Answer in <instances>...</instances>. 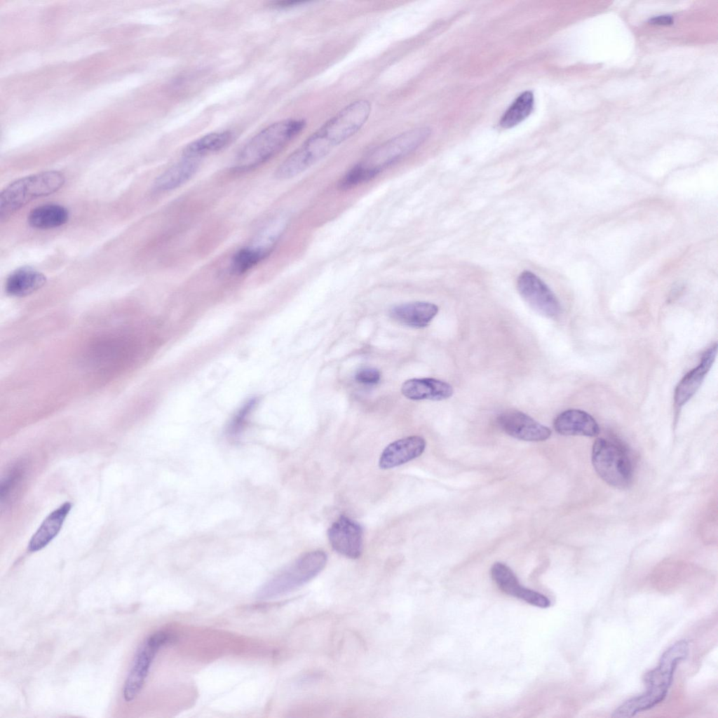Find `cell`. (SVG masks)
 <instances>
[{"label":"cell","instance_id":"cell-1","mask_svg":"<svg viewBox=\"0 0 718 718\" xmlns=\"http://www.w3.org/2000/svg\"><path fill=\"white\" fill-rule=\"evenodd\" d=\"M371 109V104L366 100H358L344 107L278 165L274 173L276 178H293L323 159L361 129L368 120Z\"/></svg>","mask_w":718,"mask_h":718},{"label":"cell","instance_id":"cell-2","mask_svg":"<svg viewBox=\"0 0 718 718\" xmlns=\"http://www.w3.org/2000/svg\"><path fill=\"white\" fill-rule=\"evenodd\" d=\"M689 649V643L684 639L670 646L662 654L658 666L644 675L646 691L622 703L614 711L611 717H632L661 703L667 696L678 664L686 658Z\"/></svg>","mask_w":718,"mask_h":718},{"label":"cell","instance_id":"cell-3","mask_svg":"<svg viewBox=\"0 0 718 718\" xmlns=\"http://www.w3.org/2000/svg\"><path fill=\"white\" fill-rule=\"evenodd\" d=\"M306 126L304 119L288 118L271 123L253 136L236 156L233 170H252L278 154Z\"/></svg>","mask_w":718,"mask_h":718},{"label":"cell","instance_id":"cell-4","mask_svg":"<svg viewBox=\"0 0 718 718\" xmlns=\"http://www.w3.org/2000/svg\"><path fill=\"white\" fill-rule=\"evenodd\" d=\"M426 127L413 128L386 140L370 151L351 168V175L358 184L367 182L382 171L416 150L428 137Z\"/></svg>","mask_w":718,"mask_h":718},{"label":"cell","instance_id":"cell-5","mask_svg":"<svg viewBox=\"0 0 718 718\" xmlns=\"http://www.w3.org/2000/svg\"><path fill=\"white\" fill-rule=\"evenodd\" d=\"M327 555L322 550L307 552L289 564L258 590V600L284 595L316 577L325 567Z\"/></svg>","mask_w":718,"mask_h":718},{"label":"cell","instance_id":"cell-6","mask_svg":"<svg viewBox=\"0 0 718 718\" xmlns=\"http://www.w3.org/2000/svg\"><path fill=\"white\" fill-rule=\"evenodd\" d=\"M64 183L65 176L55 170L24 177L11 183L0 195L1 221L6 220L31 201L57 191Z\"/></svg>","mask_w":718,"mask_h":718},{"label":"cell","instance_id":"cell-7","mask_svg":"<svg viewBox=\"0 0 718 718\" xmlns=\"http://www.w3.org/2000/svg\"><path fill=\"white\" fill-rule=\"evenodd\" d=\"M592 463L600 477L610 486L625 489L632 482V461L625 448L613 440L600 438L594 442Z\"/></svg>","mask_w":718,"mask_h":718},{"label":"cell","instance_id":"cell-8","mask_svg":"<svg viewBox=\"0 0 718 718\" xmlns=\"http://www.w3.org/2000/svg\"><path fill=\"white\" fill-rule=\"evenodd\" d=\"M171 639L172 636L166 632H156L149 635L139 648L123 689L126 702L133 700L139 694L156 653Z\"/></svg>","mask_w":718,"mask_h":718},{"label":"cell","instance_id":"cell-9","mask_svg":"<svg viewBox=\"0 0 718 718\" xmlns=\"http://www.w3.org/2000/svg\"><path fill=\"white\" fill-rule=\"evenodd\" d=\"M517 290L524 300L539 314L554 318L561 311L560 304L548 286L535 273L524 271L517 280Z\"/></svg>","mask_w":718,"mask_h":718},{"label":"cell","instance_id":"cell-10","mask_svg":"<svg viewBox=\"0 0 718 718\" xmlns=\"http://www.w3.org/2000/svg\"><path fill=\"white\" fill-rule=\"evenodd\" d=\"M327 536L332 548L338 553L351 558H358L363 548V530L355 521L341 515L327 530Z\"/></svg>","mask_w":718,"mask_h":718},{"label":"cell","instance_id":"cell-11","mask_svg":"<svg viewBox=\"0 0 718 718\" xmlns=\"http://www.w3.org/2000/svg\"><path fill=\"white\" fill-rule=\"evenodd\" d=\"M497 423L506 433L524 441H544L551 435L549 428L516 409H509L501 413L497 418Z\"/></svg>","mask_w":718,"mask_h":718},{"label":"cell","instance_id":"cell-12","mask_svg":"<svg viewBox=\"0 0 718 718\" xmlns=\"http://www.w3.org/2000/svg\"><path fill=\"white\" fill-rule=\"evenodd\" d=\"M426 445L424 438L419 435L395 440L383 450L379 466L382 469H388L410 461L422 454Z\"/></svg>","mask_w":718,"mask_h":718},{"label":"cell","instance_id":"cell-13","mask_svg":"<svg viewBox=\"0 0 718 718\" xmlns=\"http://www.w3.org/2000/svg\"><path fill=\"white\" fill-rule=\"evenodd\" d=\"M717 352V344L706 350L698 365L690 370L679 382L675 391V403L679 407L686 403L700 388L711 368Z\"/></svg>","mask_w":718,"mask_h":718},{"label":"cell","instance_id":"cell-14","mask_svg":"<svg viewBox=\"0 0 718 718\" xmlns=\"http://www.w3.org/2000/svg\"><path fill=\"white\" fill-rule=\"evenodd\" d=\"M555 430L563 435L595 437L600 427L595 419L585 411L569 409L560 413L553 422Z\"/></svg>","mask_w":718,"mask_h":718},{"label":"cell","instance_id":"cell-15","mask_svg":"<svg viewBox=\"0 0 718 718\" xmlns=\"http://www.w3.org/2000/svg\"><path fill=\"white\" fill-rule=\"evenodd\" d=\"M404 396L413 400H442L454 393L452 386L442 380L433 378L410 379L401 386Z\"/></svg>","mask_w":718,"mask_h":718},{"label":"cell","instance_id":"cell-16","mask_svg":"<svg viewBox=\"0 0 718 718\" xmlns=\"http://www.w3.org/2000/svg\"><path fill=\"white\" fill-rule=\"evenodd\" d=\"M438 312L437 305L426 302H414L393 306L390 316L395 321L414 328L428 325Z\"/></svg>","mask_w":718,"mask_h":718},{"label":"cell","instance_id":"cell-17","mask_svg":"<svg viewBox=\"0 0 718 718\" xmlns=\"http://www.w3.org/2000/svg\"><path fill=\"white\" fill-rule=\"evenodd\" d=\"M198 168L199 159L183 157L156 179L154 188L158 191L176 189L189 182Z\"/></svg>","mask_w":718,"mask_h":718},{"label":"cell","instance_id":"cell-18","mask_svg":"<svg viewBox=\"0 0 718 718\" xmlns=\"http://www.w3.org/2000/svg\"><path fill=\"white\" fill-rule=\"evenodd\" d=\"M71 508L72 503L65 502L46 517L31 538L27 546L29 551L41 550L57 535Z\"/></svg>","mask_w":718,"mask_h":718},{"label":"cell","instance_id":"cell-19","mask_svg":"<svg viewBox=\"0 0 718 718\" xmlns=\"http://www.w3.org/2000/svg\"><path fill=\"white\" fill-rule=\"evenodd\" d=\"M46 281V276L41 272L29 267L20 268L8 277L6 290L10 295L23 297L40 289Z\"/></svg>","mask_w":718,"mask_h":718},{"label":"cell","instance_id":"cell-20","mask_svg":"<svg viewBox=\"0 0 718 718\" xmlns=\"http://www.w3.org/2000/svg\"><path fill=\"white\" fill-rule=\"evenodd\" d=\"M233 139V135L229 130L206 134L188 144L183 149L182 156L199 159L224 149L231 143Z\"/></svg>","mask_w":718,"mask_h":718},{"label":"cell","instance_id":"cell-21","mask_svg":"<svg viewBox=\"0 0 718 718\" xmlns=\"http://www.w3.org/2000/svg\"><path fill=\"white\" fill-rule=\"evenodd\" d=\"M69 218L67 210L57 204H46L33 209L28 215V222L34 228L47 229L60 226Z\"/></svg>","mask_w":718,"mask_h":718},{"label":"cell","instance_id":"cell-22","mask_svg":"<svg viewBox=\"0 0 718 718\" xmlns=\"http://www.w3.org/2000/svg\"><path fill=\"white\" fill-rule=\"evenodd\" d=\"M271 252L252 243L236 252L230 262V270L236 275L243 274L263 261Z\"/></svg>","mask_w":718,"mask_h":718},{"label":"cell","instance_id":"cell-23","mask_svg":"<svg viewBox=\"0 0 718 718\" xmlns=\"http://www.w3.org/2000/svg\"><path fill=\"white\" fill-rule=\"evenodd\" d=\"M534 100L531 91L521 93L501 116L500 126L503 128H510L521 123L532 111Z\"/></svg>","mask_w":718,"mask_h":718},{"label":"cell","instance_id":"cell-24","mask_svg":"<svg viewBox=\"0 0 718 718\" xmlns=\"http://www.w3.org/2000/svg\"><path fill=\"white\" fill-rule=\"evenodd\" d=\"M491 576L506 594L520 598L524 587L520 585L513 571L505 564L496 562L491 569Z\"/></svg>","mask_w":718,"mask_h":718},{"label":"cell","instance_id":"cell-25","mask_svg":"<svg viewBox=\"0 0 718 718\" xmlns=\"http://www.w3.org/2000/svg\"><path fill=\"white\" fill-rule=\"evenodd\" d=\"M24 463L14 465L2 478L0 487V497L2 508L8 507L16 493L25 474Z\"/></svg>","mask_w":718,"mask_h":718},{"label":"cell","instance_id":"cell-26","mask_svg":"<svg viewBox=\"0 0 718 718\" xmlns=\"http://www.w3.org/2000/svg\"><path fill=\"white\" fill-rule=\"evenodd\" d=\"M355 379L358 382L365 385H374L380 381L381 374L375 368L365 367L356 372Z\"/></svg>","mask_w":718,"mask_h":718},{"label":"cell","instance_id":"cell-27","mask_svg":"<svg viewBox=\"0 0 718 718\" xmlns=\"http://www.w3.org/2000/svg\"><path fill=\"white\" fill-rule=\"evenodd\" d=\"M673 22L674 20L672 17L669 15L655 16L650 18L649 20V23L658 25H672Z\"/></svg>","mask_w":718,"mask_h":718}]
</instances>
